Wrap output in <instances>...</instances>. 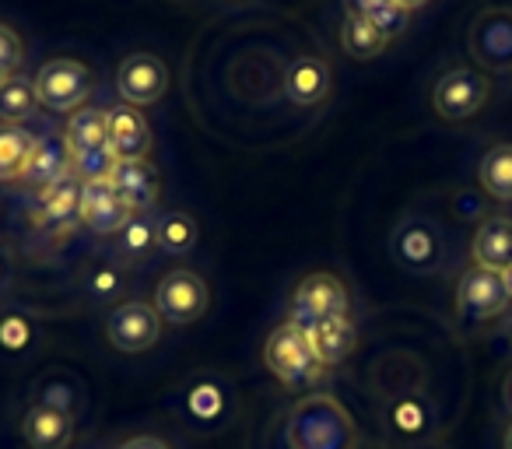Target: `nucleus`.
<instances>
[{"mask_svg":"<svg viewBox=\"0 0 512 449\" xmlns=\"http://www.w3.org/2000/svg\"><path fill=\"white\" fill-rule=\"evenodd\" d=\"M288 449H358V428L348 407L330 393H306L288 411Z\"/></svg>","mask_w":512,"mask_h":449,"instance_id":"f257e3e1","label":"nucleus"},{"mask_svg":"<svg viewBox=\"0 0 512 449\" xmlns=\"http://www.w3.org/2000/svg\"><path fill=\"white\" fill-rule=\"evenodd\" d=\"M264 362L281 383L288 386H302L323 369L316 362V351L309 344V334L302 327H295L292 320L281 323L271 337H267V348H264Z\"/></svg>","mask_w":512,"mask_h":449,"instance_id":"f03ea898","label":"nucleus"},{"mask_svg":"<svg viewBox=\"0 0 512 449\" xmlns=\"http://www.w3.org/2000/svg\"><path fill=\"white\" fill-rule=\"evenodd\" d=\"M92 95V71L78 60H50L36 74V99L53 113H74Z\"/></svg>","mask_w":512,"mask_h":449,"instance_id":"7ed1b4c3","label":"nucleus"},{"mask_svg":"<svg viewBox=\"0 0 512 449\" xmlns=\"http://www.w3.org/2000/svg\"><path fill=\"white\" fill-rule=\"evenodd\" d=\"M207 281L197 271H169L155 288V313L162 316L172 327H186V323H197L207 313Z\"/></svg>","mask_w":512,"mask_h":449,"instance_id":"20e7f679","label":"nucleus"},{"mask_svg":"<svg viewBox=\"0 0 512 449\" xmlns=\"http://www.w3.org/2000/svg\"><path fill=\"white\" fill-rule=\"evenodd\" d=\"M393 257H397L400 267L414 274H435L442 257H446L439 225L432 218H421V214L404 218L393 232Z\"/></svg>","mask_w":512,"mask_h":449,"instance_id":"39448f33","label":"nucleus"},{"mask_svg":"<svg viewBox=\"0 0 512 449\" xmlns=\"http://www.w3.org/2000/svg\"><path fill=\"white\" fill-rule=\"evenodd\" d=\"M106 337L123 355H141V351L155 348L158 337H162V316L148 302H137V299L120 302L106 316Z\"/></svg>","mask_w":512,"mask_h":449,"instance_id":"423d86ee","label":"nucleus"},{"mask_svg":"<svg viewBox=\"0 0 512 449\" xmlns=\"http://www.w3.org/2000/svg\"><path fill=\"white\" fill-rule=\"evenodd\" d=\"M351 299L348 288L337 274H309V278L299 281L292 295V316L288 320H341L348 316Z\"/></svg>","mask_w":512,"mask_h":449,"instance_id":"0eeeda50","label":"nucleus"},{"mask_svg":"<svg viewBox=\"0 0 512 449\" xmlns=\"http://www.w3.org/2000/svg\"><path fill=\"white\" fill-rule=\"evenodd\" d=\"M488 78L474 67H456V71L442 74L435 85V113L442 120H470L474 113H481V106L488 102Z\"/></svg>","mask_w":512,"mask_h":449,"instance_id":"6e6552de","label":"nucleus"},{"mask_svg":"<svg viewBox=\"0 0 512 449\" xmlns=\"http://www.w3.org/2000/svg\"><path fill=\"white\" fill-rule=\"evenodd\" d=\"M134 218L123 197L116 193L113 179H88L81 183V211L78 221L92 236H120V229Z\"/></svg>","mask_w":512,"mask_h":449,"instance_id":"1a4fd4ad","label":"nucleus"},{"mask_svg":"<svg viewBox=\"0 0 512 449\" xmlns=\"http://www.w3.org/2000/svg\"><path fill=\"white\" fill-rule=\"evenodd\" d=\"M456 302H460V313L477 323L509 313V295H505L502 274L477 264L470 271H463L460 288H456Z\"/></svg>","mask_w":512,"mask_h":449,"instance_id":"9d476101","label":"nucleus"},{"mask_svg":"<svg viewBox=\"0 0 512 449\" xmlns=\"http://www.w3.org/2000/svg\"><path fill=\"white\" fill-rule=\"evenodd\" d=\"M470 57L488 71H509L512 67V11L491 8L470 29Z\"/></svg>","mask_w":512,"mask_h":449,"instance_id":"9b49d317","label":"nucleus"},{"mask_svg":"<svg viewBox=\"0 0 512 449\" xmlns=\"http://www.w3.org/2000/svg\"><path fill=\"white\" fill-rule=\"evenodd\" d=\"M169 88V67L155 53H130L116 71V92L127 99V106H151Z\"/></svg>","mask_w":512,"mask_h":449,"instance_id":"f8f14e48","label":"nucleus"},{"mask_svg":"<svg viewBox=\"0 0 512 449\" xmlns=\"http://www.w3.org/2000/svg\"><path fill=\"white\" fill-rule=\"evenodd\" d=\"M106 120H109V151H113L116 162H141L148 158L151 151V127L134 106H116L106 109Z\"/></svg>","mask_w":512,"mask_h":449,"instance_id":"ddd939ff","label":"nucleus"},{"mask_svg":"<svg viewBox=\"0 0 512 449\" xmlns=\"http://www.w3.org/2000/svg\"><path fill=\"white\" fill-rule=\"evenodd\" d=\"M109 179H113L116 193H120L123 204H127L134 214H144L158 204L162 183H158V169L148 162V158H141V162H116L113 172H109Z\"/></svg>","mask_w":512,"mask_h":449,"instance_id":"4468645a","label":"nucleus"},{"mask_svg":"<svg viewBox=\"0 0 512 449\" xmlns=\"http://www.w3.org/2000/svg\"><path fill=\"white\" fill-rule=\"evenodd\" d=\"M292 323L309 334V344H313V351H316V362H320L323 369H327V365H341L358 344V334H355V327H351L348 316H341V320H313V323L292 320Z\"/></svg>","mask_w":512,"mask_h":449,"instance_id":"2eb2a0df","label":"nucleus"},{"mask_svg":"<svg viewBox=\"0 0 512 449\" xmlns=\"http://www.w3.org/2000/svg\"><path fill=\"white\" fill-rule=\"evenodd\" d=\"M74 428H78V421L43 404H32L22 414V435L29 449H71Z\"/></svg>","mask_w":512,"mask_h":449,"instance_id":"dca6fc26","label":"nucleus"},{"mask_svg":"<svg viewBox=\"0 0 512 449\" xmlns=\"http://www.w3.org/2000/svg\"><path fill=\"white\" fill-rule=\"evenodd\" d=\"M330 92V67L320 57H295L285 71V95L295 106H320Z\"/></svg>","mask_w":512,"mask_h":449,"instance_id":"f3484780","label":"nucleus"},{"mask_svg":"<svg viewBox=\"0 0 512 449\" xmlns=\"http://www.w3.org/2000/svg\"><path fill=\"white\" fill-rule=\"evenodd\" d=\"M67 172H74L71 169V151H67V141L46 134V137H39L36 155H32L29 172L22 176V183L29 186V190H36V193H46L53 183H60Z\"/></svg>","mask_w":512,"mask_h":449,"instance_id":"a211bd4d","label":"nucleus"},{"mask_svg":"<svg viewBox=\"0 0 512 449\" xmlns=\"http://www.w3.org/2000/svg\"><path fill=\"white\" fill-rule=\"evenodd\" d=\"M474 264L488 271H505L512 264V218L491 214L474 232Z\"/></svg>","mask_w":512,"mask_h":449,"instance_id":"6ab92c4d","label":"nucleus"},{"mask_svg":"<svg viewBox=\"0 0 512 449\" xmlns=\"http://www.w3.org/2000/svg\"><path fill=\"white\" fill-rule=\"evenodd\" d=\"M39 134L22 123H0V183H22L36 155Z\"/></svg>","mask_w":512,"mask_h":449,"instance_id":"aec40b11","label":"nucleus"},{"mask_svg":"<svg viewBox=\"0 0 512 449\" xmlns=\"http://www.w3.org/2000/svg\"><path fill=\"white\" fill-rule=\"evenodd\" d=\"M183 411H186V418H190L193 428L218 425L228 411V390L221 383H214V379H197V383L186 390Z\"/></svg>","mask_w":512,"mask_h":449,"instance_id":"412c9836","label":"nucleus"},{"mask_svg":"<svg viewBox=\"0 0 512 449\" xmlns=\"http://www.w3.org/2000/svg\"><path fill=\"white\" fill-rule=\"evenodd\" d=\"M81 211V179L67 172L60 183H53L46 193H39V218L43 225H71Z\"/></svg>","mask_w":512,"mask_h":449,"instance_id":"4be33fe9","label":"nucleus"},{"mask_svg":"<svg viewBox=\"0 0 512 449\" xmlns=\"http://www.w3.org/2000/svg\"><path fill=\"white\" fill-rule=\"evenodd\" d=\"M155 236H158V253L190 257L200 243V225L186 211H165L155 221Z\"/></svg>","mask_w":512,"mask_h":449,"instance_id":"5701e85b","label":"nucleus"},{"mask_svg":"<svg viewBox=\"0 0 512 449\" xmlns=\"http://www.w3.org/2000/svg\"><path fill=\"white\" fill-rule=\"evenodd\" d=\"M106 137H109L106 109H78L64 130V141H67V151H71V155H85V151L109 148Z\"/></svg>","mask_w":512,"mask_h":449,"instance_id":"b1692460","label":"nucleus"},{"mask_svg":"<svg viewBox=\"0 0 512 449\" xmlns=\"http://www.w3.org/2000/svg\"><path fill=\"white\" fill-rule=\"evenodd\" d=\"M116 246H120V257L127 264H148L151 257H158V236H155V221L144 218V214H134L116 236Z\"/></svg>","mask_w":512,"mask_h":449,"instance_id":"393cba45","label":"nucleus"},{"mask_svg":"<svg viewBox=\"0 0 512 449\" xmlns=\"http://www.w3.org/2000/svg\"><path fill=\"white\" fill-rule=\"evenodd\" d=\"M36 404L53 407V411L78 421L81 411H85V390H81V383H74L71 376H50L36 386Z\"/></svg>","mask_w":512,"mask_h":449,"instance_id":"a878e982","label":"nucleus"},{"mask_svg":"<svg viewBox=\"0 0 512 449\" xmlns=\"http://www.w3.org/2000/svg\"><path fill=\"white\" fill-rule=\"evenodd\" d=\"M481 186L488 197L512 200V144H495L488 155L481 158Z\"/></svg>","mask_w":512,"mask_h":449,"instance_id":"bb28decb","label":"nucleus"},{"mask_svg":"<svg viewBox=\"0 0 512 449\" xmlns=\"http://www.w3.org/2000/svg\"><path fill=\"white\" fill-rule=\"evenodd\" d=\"M341 43H344V53H348V57L372 60V57H379V53L386 50V43H390V39H386L383 32H379L376 25L369 22V18L348 15V22H344V32H341Z\"/></svg>","mask_w":512,"mask_h":449,"instance_id":"cd10ccee","label":"nucleus"},{"mask_svg":"<svg viewBox=\"0 0 512 449\" xmlns=\"http://www.w3.org/2000/svg\"><path fill=\"white\" fill-rule=\"evenodd\" d=\"M39 106L36 99V81L32 78H8L0 85V123H22L32 116V109Z\"/></svg>","mask_w":512,"mask_h":449,"instance_id":"c85d7f7f","label":"nucleus"},{"mask_svg":"<svg viewBox=\"0 0 512 449\" xmlns=\"http://www.w3.org/2000/svg\"><path fill=\"white\" fill-rule=\"evenodd\" d=\"M390 425H393V432L404 435V439H421V435L428 432V407L421 404L418 397L397 400L390 411Z\"/></svg>","mask_w":512,"mask_h":449,"instance_id":"c756f323","label":"nucleus"},{"mask_svg":"<svg viewBox=\"0 0 512 449\" xmlns=\"http://www.w3.org/2000/svg\"><path fill=\"white\" fill-rule=\"evenodd\" d=\"M32 320L25 313H0V355H22L32 348Z\"/></svg>","mask_w":512,"mask_h":449,"instance_id":"7c9ffc66","label":"nucleus"},{"mask_svg":"<svg viewBox=\"0 0 512 449\" xmlns=\"http://www.w3.org/2000/svg\"><path fill=\"white\" fill-rule=\"evenodd\" d=\"M22 39H18L15 29L0 25V85L8 78H15L18 67H22Z\"/></svg>","mask_w":512,"mask_h":449,"instance_id":"2f4dec72","label":"nucleus"},{"mask_svg":"<svg viewBox=\"0 0 512 449\" xmlns=\"http://www.w3.org/2000/svg\"><path fill=\"white\" fill-rule=\"evenodd\" d=\"M407 15H411V11H404L400 4H383V8L369 11L365 18H369V22L376 25L386 39H390V36H397V32L407 29Z\"/></svg>","mask_w":512,"mask_h":449,"instance_id":"473e14b6","label":"nucleus"},{"mask_svg":"<svg viewBox=\"0 0 512 449\" xmlns=\"http://www.w3.org/2000/svg\"><path fill=\"white\" fill-rule=\"evenodd\" d=\"M120 271L116 267H99V271L88 278V292L95 295V299H109V295H116L120 292Z\"/></svg>","mask_w":512,"mask_h":449,"instance_id":"72a5a7b5","label":"nucleus"},{"mask_svg":"<svg viewBox=\"0 0 512 449\" xmlns=\"http://www.w3.org/2000/svg\"><path fill=\"white\" fill-rule=\"evenodd\" d=\"M120 449H169L162 439H155V435H134V439H127Z\"/></svg>","mask_w":512,"mask_h":449,"instance_id":"f704fd0d","label":"nucleus"},{"mask_svg":"<svg viewBox=\"0 0 512 449\" xmlns=\"http://www.w3.org/2000/svg\"><path fill=\"white\" fill-rule=\"evenodd\" d=\"M383 4H397V0H348V8H351V15H369V11H376V8H383Z\"/></svg>","mask_w":512,"mask_h":449,"instance_id":"c9c22d12","label":"nucleus"},{"mask_svg":"<svg viewBox=\"0 0 512 449\" xmlns=\"http://www.w3.org/2000/svg\"><path fill=\"white\" fill-rule=\"evenodd\" d=\"M8 285H11V260H8V250L0 246V295L8 292Z\"/></svg>","mask_w":512,"mask_h":449,"instance_id":"e433bc0d","label":"nucleus"},{"mask_svg":"<svg viewBox=\"0 0 512 449\" xmlns=\"http://www.w3.org/2000/svg\"><path fill=\"white\" fill-rule=\"evenodd\" d=\"M502 404H505V411L512 414V369L505 372V379H502Z\"/></svg>","mask_w":512,"mask_h":449,"instance_id":"4c0bfd02","label":"nucleus"},{"mask_svg":"<svg viewBox=\"0 0 512 449\" xmlns=\"http://www.w3.org/2000/svg\"><path fill=\"white\" fill-rule=\"evenodd\" d=\"M502 274V285H505V295H509V302H512V264L505 267V271H498Z\"/></svg>","mask_w":512,"mask_h":449,"instance_id":"58836bf2","label":"nucleus"},{"mask_svg":"<svg viewBox=\"0 0 512 449\" xmlns=\"http://www.w3.org/2000/svg\"><path fill=\"white\" fill-rule=\"evenodd\" d=\"M397 4H400V8H404V11H411V8H421L425 0H397Z\"/></svg>","mask_w":512,"mask_h":449,"instance_id":"ea45409f","label":"nucleus"},{"mask_svg":"<svg viewBox=\"0 0 512 449\" xmlns=\"http://www.w3.org/2000/svg\"><path fill=\"white\" fill-rule=\"evenodd\" d=\"M502 449H512V421H509V428H505V435H502Z\"/></svg>","mask_w":512,"mask_h":449,"instance_id":"a19ab883","label":"nucleus"},{"mask_svg":"<svg viewBox=\"0 0 512 449\" xmlns=\"http://www.w3.org/2000/svg\"><path fill=\"white\" fill-rule=\"evenodd\" d=\"M505 337H509V344H512V313H509V320H505Z\"/></svg>","mask_w":512,"mask_h":449,"instance_id":"79ce46f5","label":"nucleus"}]
</instances>
